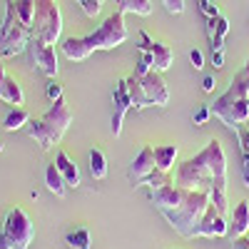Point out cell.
I'll return each mask as SVG.
<instances>
[{"instance_id":"1","label":"cell","mask_w":249,"mask_h":249,"mask_svg":"<svg viewBox=\"0 0 249 249\" xmlns=\"http://www.w3.org/2000/svg\"><path fill=\"white\" fill-rule=\"evenodd\" d=\"M175 182L187 190H207L210 202L222 214H227V155L219 140H210L195 157L177 164Z\"/></svg>"},{"instance_id":"2","label":"cell","mask_w":249,"mask_h":249,"mask_svg":"<svg viewBox=\"0 0 249 249\" xmlns=\"http://www.w3.org/2000/svg\"><path fill=\"white\" fill-rule=\"evenodd\" d=\"M150 202L157 207V212L172 224V230L192 239L197 224L202 222L207 207H210V192L207 190H187L177 182L164 184L160 190H150Z\"/></svg>"},{"instance_id":"3","label":"cell","mask_w":249,"mask_h":249,"mask_svg":"<svg viewBox=\"0 0 249 249\" xmlns=\"http://www.w3.org/2000/svg\"><path fill=\"white\" fill-rule=\"evenodd\" d=\"M127 40V28H124V13H112L105 23L97 25L95 33L82 37H65L62 40V55L72 62H82L95 50H112L120 48Z\"/></svg>"},{"instance_id":"4","label":"cell","mask_w":249,"mask_h":249,"mask_svg":"<svg viewBox=\"0 0 249 249\" xmlns=\"http://www.w3.org/2000/svg\"><path fill=\"white\" fill-rule=\"evenodd\" d=\"M210 110L232 132L249 122V57L242 65V70L232 77L230 88L214 100V105H210Z\"/></svg>"},{"instance_id":"5","label":"cell","mask_w":249,"mask_h":249,"mask_svg":"<svg viewBox=\"0 0 249 249\" xmlns=\"http://www.w3.org/2000/svg\"><path fill=\"white\" fill-rule=\"evenodd\" d=\"M70 122H72V112L68 107L65 97H60V100L50 102V107L45 110L43 117L28 122V135H30V140H35L40 150H50L68 132Z\"/></svg>"},{"instance_id":"6","label":"cell","mask_w":249,"mask_h":249,"mask_svg":"<svg viewBox=\"0 0 249 249\" xmlns=\"http://www.w3.org/2000/svg\"><path fill=\"white\" fill-rule=\"evenodd\" d=\"M127 90L132 100V110H144V107H164L170 102V90L167 82L162 80L157 70H150L147 75H127Z\"/></svg>"},{"instance_id":"7","label":"cell","mask_w":249,"mask_h":249,"mask_svg":"<svg viewBox=\"0 0 249 249\" xmlns=\"http://www.w3.org/2000/svg\"><path fill=\"white\" fill-rule=\"evenodd\" d=\"M30 40V28L18 18L15 0H5V18L0 23V55L3 57H15L23 50H28Z\"/></svg>"},{"instance_id":"8","label":"cell","mask_w":249,"mask_h":249,"mask_svg":"<svg viewBox=\"0 0 249 249\" xmlns=\"http://www.w3.org/2000/svg\"><path fill=\"white\" fill-rule=\"evenodd\" d=\"M60 33H62V13H60L57 0H35L30 35L40 37L48 45H55Z\"/></svg>"},{"instance_id":"9","label":"cell","mask_w":249,"mask_h":249,"mask_svg":"<svg viewBox=\"0 0 249 249\" xmlns=\"http://www.w3.org/2000/svg\"><path fill=\"white\" fill-rule=\"evenodd\" d=\"M33 237L35 230L30 217L20 207L10 210L3 222V232H0V249H28L33 244Z\"/></svg>"},{"instance_id":"10","label":"cell","mask_w":249,"mask_h":249,"mask_svg":"<svg viewBox=\"0 0 249 249\" xmlns=\"http://www.w3.org/2000/svg\"><path fill=\"white\" fill-rule=\"evenodd\" d=\"M28 50H30V57H33V62L37 65V70L43 72L48 80L57 75V53H55L53 45H48V43H43L40 37H33V35H30Z\"/></svg>"},{"instance_id":"11","label":"cell","mask_w":249,"mask_h":249,"mask_svg":"<svg viewBox=\"0 0 249 249\" xmlns=\"http://www.w3.org/2000/svg\"><path fill=\"white\" fill-rule=\"evenodd\" d=\"M157 170L155 164V150L150 147V144H144V147L135 155V160L130 162L127 167V182L132 187H144V182H147V177Z\"/></svg>"},{"instance_id":"12","label":"cell","mask_w":249,"mask_h":249,"mask_svg":"<svg viewBox=\"0 0 249 249\" xmlns=\"http://www.w3.org/2000/svg\"><path fill=\"white\" fill-rule=\"evenodd\" d=\"M227 234H230V222H227L224 214L210 202V207H207L202 222L197 224L192 239H195V237H227Z\"/></svg>"},{"instance_id":"13","label":"cell","mask_w":249,"mask_h":249,"mask_svg":"<svg viewBox=\"0 0 249 249\" xmlns=\"http://www.w3.org/2000/svg\"><path fill=\"white\" fill-rule=\"evenodd\" d=\"M112 135L120 137L122 132V122H124V115L132 110V100H130V90H127V80H117V85L112 90Z\"/></svg>"},{"instance_id":"14","label":"cell","mask_w":249,"mask_h":249,"mask_svg":"<svg viewBox=\"0 0 249 249\" xmlns=\"http://www.w3.org/2000/svg\"><path fill=\"white\" fill-rule=\"evenodd\" d=\"M140 53H150L152 55V62H155V70L157 72H164V70H170V65H172V57H175V53H172V48L170 45H164V43H155V40L144 33V30H140Z\"/></svg>"},{"instance_id":"15","label":"cell","mask_w":249,"mask_h":249,"mask_svg":"<svg viewBox=\"0 0 249 249\" xmlns=\"http://www.w3.org/2000/svg\"><path fill=\"white\" fill-rule=\"evenodd\" d=\"M0 100H5L8 105H15L20 107L25 102V95H23V88L18 85V80L13 75L5 72V68L0 65Z\"/></svg>"},{"instance_id":"16","label":"cell","mask_w":249,"mask_h":249,"mask_svg":"<svg viewBox=\"0 0 249 249\" xmlns=\"http://www.w3.org/2000/svg\"><path fill=\"white\" fill-rule=\"evenodd\" d=\"M247 230H249V202L242 199L232 210V214H230V234H227V237H230V239L244 237Z\"/></svg>"},{"instance_id":"17","label":"cell","mask_w":249,"mask_h":249,"mask_svg":"<svg viewBox=\"0 0 249 249\" xmlns=\"http://www.w3.org/2000/svg\"><path fill=\"white\" fill-rule=\"evenodd\" d=\"M55 164H57L62 179H65V184L77 190V187H80V170H77V164L68 157L65 150H57V152H55Z\"/></svg>"},{"instance_id":"18","label":"cell","mask_w":249,"mask_h":249,"mask_svg":"<svg viewBox=\"0 0 249 249\" xmlns=\"http://www.w3.org/2000/svg\"><path fill=\"white\" fill-rule=\"evenodd\" d=\"M155 164L160 172H172L175 162H177V155H179V147L177 144H155Z\"/></svg>"},{"instance_id":"19","label":"cell","mask_w":249,"mask_h":249,"mask_svg":"<svg viewBox=\"0 0 249 249\" xmlns=\"http://www.w3.org/2000/svg\"><path fill=\"white\" fill-rule=\"evenodd\" d=\"M207 30H210V40H212V50H222L224 43V35L230 33V23H227L224 15H214V18H207Z\"/></svg>"},{"instance_id":"20","label":"cell","mask_w":249,"mask_h":249,"mask_svg":"<svg viewBox=\"0 0 249 249\" xmlns=\"http://www.w3.org/2000/svg\"><path fill=\"white\" fill-rule=\"evenodd\" d=\"M234 135H237L239 152H242V177H244V184L249 187V124H242V127H237Z\"/></svg>"},{"instance_id":"21","label":"cell","mask_w":249,"mask_h":249,"mask_svg":"<svg viewBox=\"0 0 249 249\" xmlns=\"http://www.w3.org/2000/svg\"><path fill=\"white\" fill-rule=\"evenodd\" d=\"M88 162H90V175L92 179H105L107 177V157L102 150L92 147L90 155H88Z\"/></svg>"},{"instance_id":"22","label":"cell","mask_w":249,"mask_h":249,"mask_svg":"<svg viewBox=\"0 0 249 249\" xmlns=\"http://www.w3.org/2000/svg\"><path fill=\"white\" fill-rule=\"evenodd\" d=\"M45 184H48V190L53 192V195H57V197H62L65 195V179H62V175H60V170H57V164L55 162H50L48 167H45Z\"/></svg>"},{"instance_id":"23","label":"cell","mask_w":249,"mask_h":249,"mask_svg":"<svg viewBox=\"0 0 249 249\" xmlns=\"http://www.w3.org/2000/svg\"><path fill=\"white\" fill-rule=\"evenodd\" d=\"M117 10L147 18V15H152V3L150 0H117Z\"/></svg>"},{"instance_id":"24","label":"cell","mask_w":249,"mask_h":249,"mask_svg":"<svg viewBox=\"0 0 249 249\" xmlns=\"http://www.w3.org/2000/svg\"><path fill=\"white\" fill-rule=\"evenodd\" d=\"M28 122H30V115H28L23 107H13V110L5 115V120H3V130L15 132V130H20V127H25Z\"/></svg>"},{"instance_id":"25","label":"cell","mask_w":249,"mask_h":249,"mask_svg":"<svg viewBox=\"0 0 249 249\" xmlns=\"http://www.w3.org/2000/svg\"><path fill=\"white\" fill-rule=\"evenodd\" d=\"M65 242L70 249H90V230L85 227H77V230L65 234Z\"/></svg>"},{"instance_id":"26","label":"cell","mask_w":249,"mask_h":249,"mask_svg":"<svg viewBox=\"0 0 249 249\" xmlns=\"http://www.w3.org/2000/svg\"><path fill=\"white\" fill-rule=\"evenodd\" d=\"M15 10H18V18L30 28L33 25V13H35V0H15Z\"/></svg>"},{"instance_id":"27","label":"cell","mask_w":249,"mask_h":249,"mask_svg":"<svg viewBox=\"0 0 249 249\" xmlns=\"http://www.w3.org/2000/svg\"><path fill=\"white\" fill-rule=\"evenodd\" d=\"M172 182H175V179H172V172H160V170H155V172L147 177L144 187H147V190H160V187L172 184Z\"/></svg>"},{"instance_id":"28","label":"cell","mask_w":249,"mask_h":249,"mask_svg":"<svg viewBox=\"0 0 249 249\" xmlns=\"http://www.w3.org/2000/svg\"><path fill=\"white\" fill-rule=\"evenodd\" d=\"M75 3L82 8V13H85L88 18H95V15H100L102 3H105V0H75Z\"/></svg>"},{"instance_id":"29","label":"cell","mask_w":249,"mask_h":249,"mask_svg":"<svg viewBox=\"0 0 249 249\" xmlns=\"http://www.w3.org/2000/svg\"><path fill=\"white\" fill-rule=\"evenodd\" d=\"M45 95H48V100L50 102H55V100H60L62 97V85L55 80V77H50L48 80V85H45Z\"/></svg>"},{"instance_id":"30","label":"cell","mask_w":249,"mask_h":249,"mask_svg":"<svg viewBox=\"0 0 249 249\" xmlns=\"http://www.w3.org/2000/svg\"><path fill=\"white\" fill-rule=\"evenodd\" d=\"M210 117H212V110H210V107H207V105H202V107H199V110L195 112V117H192V122L197 124V127H202V124H204L207 120H210Z\"/></svg>"},{"instance_id":"31","label":"cell","mask_w":249,"mask_h":249,"mask_svg":"<svg viewBox=\"0 0 249 249\" xmlns=\"http://www.w3.org/2000/svg\"><path fill=\"white\" fill-rule=\"evenodd\" d=\"M162 5L167 8V13H172V15H179V13L184 10V0H162Z\"/></svg>"},{"instance_id":"32","label":"cell","mask_w":249,"mask_h":249,"mask_svg":"<svg viewBox=\"0 0 249 249\" xmlns=\"http://www.w3.org/2000/svg\"><path fill=\"white\" fill-rule=\"evenodd\" d=\"M199 10H202V15H204V18H214V15H219L217 5H212L210 0H199Z\"/></svg>"},{"instance_id":"33","label":"cell","mask_w":249,"mask_h":249,"mask_svg":"<svg viewBox=\"0 0 249 249\" xmlns=\"http://www.w3.org/2000/svg\"><path fill=\"white\" fill-rule=\"evenodd\" d=\"M190 62H192V68H195V70H202V68H204V57H202V53H199V50H190Z\"/></svg>"},{"instance_id":"34","label":"cell","mask_w":249,"mask_h":249,"mask_svg":"<svg viewBox=\"0 0 249 249\" xmlns=\"http://www.w3.org/2000/svg\"><path fill=\"white\" fill-rule=\"evenodd\" d=\"M212 65L222 68L224 65V50H212Z\"/></svg>"},{"instance_id":"35","label":"cell","mask_w":249,"mask_h":249,"mask_svg":"<svg viewBox=\"0 0 249 249\" xmlns=\"http://www.w3.org/2000/svg\"><path fill=\"white\" fill-rule=\"evenodd\" d=\"M214 85H217V80H214L212 75H207V77L202 80V90H204V92H212V90H214Z\"/></svg>"},{"instance_id":"36","label":"cell","mask_w":249,"mask_h":249,"mask_svg":"<svg viewBox=\"0 0 249 249\" xmlns=\"http://www.w3.org/2000/svg\"><path fill=\"white\" fill-rule=\"evenodd\" d=\"M232 249H249V239H247V237H237V239H232Z\"/></svg>"},{"instance_id":"37","label":"cell","mask_w":249,"mask_h":249,"mask_svg":"<svg viewBox=\"0 0 249 249\" xmlns=\"http://www.w3.org/2000/svg\"><path fill=\"white\" fill-rule=\"evenodd\" d=\"M247 124H249V122H247Z\"/></svg>"}]
</instances>
